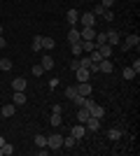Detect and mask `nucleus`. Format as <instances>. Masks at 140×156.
Here are the masks:
<instances>
[{
    "label": "nucleus",
    "mask_w": 140,
    "mask_h": 156,
    "mask_svg": "<svg viewBox=\"0 0 140 156\" xmlns=\"http://www.w3.org/2000/svg\"><path fill=\"white\" fill-rule=\"evenodd\" d=\"M47 147L52 151H59L63 147V135L61 133H52V135H47Z\"/></svg>",
    "instance_id": "obj_1"
},
{
    "label": "nucleus",
    "mask_w": 140,
    "mask_h": 156,
    "mask_svg": "<svg viewBox=\"0 0 140 156\" xmlns=\"http://www.w3.org/2000/svg\"><path fill=\"white\" fill-rule=\"evenodd\" d=\"M119 44H121V49H124V51H128V49H133V47L140 44V37L133 33V35H126V40H124V42H119Z\"/></svg>",
    "instance_id": "obj_2"
},
{
    "label": "nucleus",
    "mask_w": 140,
    "mask_h": 156,
    "mask_svg": "<svg viewBox=\"0 0 140 156\" xmlns=\"http://www.w3.org/2000/svg\"><path fill=\"white\" fill-rule=\"evenodd\" d=\"M80 23L82 28H96V16H93V12H87L80 16Z\"/></svg>",
    "instance_id": "obj_3"
},
{
    "label": "nucleus",
    "mask_w": 140,
    "mask_h": 156,
    "mask_svg": "<svg viewBox=\"0 0 140 156\" xmlns=\"http://www.w3.org/2000/svg\"><path fill=\"white\" fill-rule=\"evenodd\" d=\"M70 135H73L75 140H77V142H80L82 137L87 135V128H84V124H77V126H73V128H70Z\"/></svg>",
    "instance_id": "obj_4"
},
{
    "label": "nucleus",
    "mask_w": 140,
    "mask_h": 156,
    "mask_svg": "<svg viewBox=\"0 0 140 156\" xmlns=\"http://www.w3.org/2000/svg\"><path fill=\"white\" fill-rule=\"evenodd\" d=\"M112 70H114V65H112V61H110V58H103L98 63V72H103V75H110Z\"/></svg>",
    "instance_id": "obj_5"
},
{
    "label": "nucleus",
    "mask_w": 140,
    "mask_h": 156,
    "mask_svg": "<svg viewBox=\"0 0 140 156\" xmlns=\"http://www.w3.org/2000/svg\"><path fill=\"white\" fill-rule=\"evenodd\" d=\"M89 114H91V117H96V119H103V117H105V107L93 103L91 107H89Z\"/></svg>",
    "instance_id": "obj_6"
},
{
    "label": "nucleus",
    "mask_w": 140,
    "mask_h": 156,
    "mask_svg": "<svg viewBox=\"0 0 140 156\" xmlns=\"http://www.w3.org/2000/svg\"><path fill=\"white\" fill-rule=\"evenodd\" d=\"M75 77H77V82H89L93 75L87 70V68H77V70H75Z\"/></svg>",
    "instance_id": "obj_7"
},
{
    "label": "nucleus",
    "mask_w": 140,
    "mask_h": 156,
    "mask_svg": "<svg viewBox=\"0 0 140 156\" xmlns=\"http://www.w3.org/2000/svg\"><path fill=\"white\" fill-rule=\"evenodd\" d=\"M12 89H14V91H26V89H28V82L23 77H14L12 79Z\"/></svg>",
    "instance_id": "obj_8"
},
{
    "label": "nucleus",
    "mask_w": 140,
    "mask_h": 156,
    "mask_svg": "<svg viewBox=\"0 0 140 156\" xmlns=\"http://www.w3.org/2000/svg\"><path fill=\"white\" fill-rule=\"evenodd\" d=\"M75 89H77V93H80V96H91V84H89V82H77V86H75Z\"/></svg>",
    "instance_id": "obj_9"
},
{
    "label": "nucleus",
    "mask_w": 140,
    "mask_h": 156,
    "mask_svg": "<svg viewBox=\"0 0 140 156\" xmlns=\"http://www.w3.org/2000/svg\"><path fill=\"white\" fill-rule=\"evenodd\" d=\"M66 21L70 23V26H77V21H80V12L77 9H68V14H66Z\"/></svg>",
    "instance_id": "obj_10"
},
{
    "label": "nucleus",
    "mask_w": 140,
    "mask_h": 156,
    "mask_svg": "<svg viewBox=\"0 0 140 156\" xmlns=\"http://www.w3.org/2000/svg\"><path fill=\"white\" fill-rule=\"evenodd\" d=\"M84 128H87V130H100V119L89 117L87 121H84Z\"/></svg>",
    "instance_id": "obj_11"
},
{
    "label": "nucleus",
    "mask_w": 140,
    "mask_h": 156,
    "mask_svg": "<svg viewBox=\"0 0 140 156\" xmlns=\"http://www.w3.org/2000/svg\"><path fill=\"white\" fill-rule=\"evenodd\" d=\"M26 100H28L26 91H14V96H12V103L14 105H26Z\"/></svg>",
    "instance_id": "obj_12"
},
{
    "label": "nucleus",
    "mask_w": 140,
    "mask_h": 156,
    "mask_svg": "<svg viewBox=\"0 0 140 156\" xmlns=\"http://www.w3.org/2000/svg\"><path fill=\"white\" fill-rule=\"evenodd\" d=\"M119 42H121V35L117 30H110V33H107V44H110V47H117Z\"/></svg>",
    "instance_id": "obj_13"
},
{
    "label": "nucleus",
    "mask_w": 140,
    "mask_h": 156,
    "mask_svg": "<svg viewBox=\"0 0 140 156\" xmlns=\"http://www.w3.org/2000/svg\"><path fill=\"white\" fill-rule=\"evenodd\" d=\"M0 114H2L5 119L14 117V114H16V105H14V103H9V105H2V112H0Z\"/></svg>",
    "instance_id": "obj_14"
},
{
    "label": "nucleus",
    "mask_w": 140,
    "mask_h": 156,
    "mask_svg": "<svg viewBox=\"0 0 140 156\" xmlns=\"http://www.w3.org/2000/svg\"><path fill=\"white\" fill-rule=\"evenodd\" d=\"M96 49H98V54L103 56V58H110V56L114 54V47H110V44H100V47H96Z\"/></svg>",
    "instance_id": "obj_15"
},
{
    "label": "nucleus",
    "mask_w": 140,
    "mask_h": 156,
    "mask_svg": "<svg viewBox=\"0 0 140 156\" xmlns=\"http://www.w3.org/2000/svg\"><path fill=\"white\" fill-rule=\"evenodd\" d=\"M96 33H98L96 28H82V30H80V37L82 40H96Z\"/></svg>",
    "instance_id": "obj_16"
},
{
    "label": "nucleus",
    "mask_w": 140,
    "mask_h": 156,
    "mask_svg": "<svg viewBox=\"0 0 140 156\" xmlns=\"http://www.w3.org/2000/svg\"><path fill=\"white\" fill-rule=\"evenodd\" d=\"M89 117H91V114H89L87 107H77V124H84Z\"/></svg>",
    "instance_id": "obj_17"
},
{
    "label": "nucleus",
    "mask_w": 140,
    "mask_h": 156,
    "mask_svg": "<svg viewBox=\"0 0 140 156\" xmlns=\"http://www.w3.org/2000/svg\"><path fill=\"white\" fill-rule=\"evenodd\" d=\"M66 40L70 42V44H73V42H80V40H82V37H80V30H77V28H70V30H68V37H66Z\"/></svg>",
    "instance_id": "obj_18"
},
{
    "label": "nucleus",
    "mask_w": 140,
    "mask_h": 156,
    "mask_svg": "<svg viewBox=\"0 0 140 156\" xmlns=\"http://www.w3.org/2000/svg\"><path fill=\"white\" fill-rule=\"evenodd\" d=\"M93 49H96V42H93V40H82V51H89V54H91Z\"/></svg>",
    "instance_id": "obj_19"
},
{
    "label": "nucleus",
    "mask_w": 140,
    "mask_h": 156,
    "mask_svg": "<svg viewBox=\"0 0 140 156\" xmlns=\"http://www.w3.org/2000/svg\"><path fill=\"white\" fill-rule=\"evenodd\" d=\"M121 135H124V133H121V128H117V126L107 130V137H110V140H119Z\"/></svg>",
    "instance_id": "obj_20"
},
{
    "label": "nucleus",
    "mask_w": 140,
    "mask_h": 156,
    "mask_svg": "<svg viewBox=\"0 0 140 156\" xmlns=\"http://www.w3.org/2000/svg\"><path fill=\"white\" fill-rule=\"evenodd\" d=\"M54 47H56V40H54V37H45V35H42V49H54Z\"/></svg>",
    "instance_id": "obj_21"
},
{
    "label": "nucleus",
    "mask_w": 140,
    "mask_h": 156,
    "mask_svg": "<svg viewBox=\"0 0 140 156\" xmlns=\"http://www.w3.org/2000/svg\"><path fill=\"white\" fill-rule=\"evenodd\" d=\"M12 61H9V58H7V56H5V58H0V70H2V72H9V70H12Z\"/></svg>",
    "instance_id": "obj_22"
},
{
    "label": "nucleus",
    "mask_w": 140,
    "mask_h": 156,
    "mask_svg": "<svg viewBox=\"0 0 140 156\" xmlns=\"http://www.w3.org/2000/svg\"><path fill=\"white\" fill-rule=\"evenodd\" d=\"M96 47H100V44H107V33H96Z\"/></svg>",
    "instance_id": "obj_23"
},
{
    "label": "nucleus",
    "mask_w": 140,
    "mask_h": 156,
    "mask_svg": "<svg viewBox=\"0 0 140 156\" xmlns=\"http://www.w3.org/2000/svg\"><path fill=\"white\" fill-rule=\"evenodd\" d=\"M49 121H52L54 128H59V126L63 124V117H61V114H56V112H52V119H49Z\"/></svg>",
    "instance_id": "obj_24"
},
{
    "label": "nucleus",
    "mask_w": 140,
    "mask_h": 156,
    "mask_svg": "<svg viewBox=\"0 0 140 156\" xmlns=\"http://www.w3.org/2000/svg\"><path fill=\"white\" fill-rule=\"evenodd\" d=\"M42 68H45V70H52V68H54V58H52V56H42Z\"/></svg>",
    "instance_id": "obj_25"
},
{
    "label": "nucleus",
    "mask_w": 140,
    "mask_h": 156,
    "mask_svg": "<svg viewBox=\"0 0 140 156\" xmlns=\"http://www.w3.org/2000/svg\"><path fill=\"white\" fill-rule=\"evenodd\" d=\"M75 144H77V140H75L73 135H68V137H63V147H66V149H73Z\"/></svg>",
    "instance_id": "obj_26"
},
{
    "label": "nucleus",
    "mask_w": 140,
    "mask_h": 156,
    "mask_svg": "<svg viewBox=\"0 0 140 156\" xmlns=\"http://www.w3.org/2000/svg\"><path fill=\"white\" fill-rule=\"evenodd\" d=\"M31 47H33V51H40V49H42V35H35Z\"/></svg>",
    "instance_id": "obj_27"
},
{
    "label": "nucleus",
    "mask_w": 140,
    "mask_h": 156,
    "mask_svg": "<svg viewBox=\"0 0 140 156\" xmlns=\"http://www.w3.org/2000/svg\"><path fill=\"white\" fill-rule=\"evenodd\" d=\"M70 51H73V56H82V40H80V42H73Z\"/></svg>",
    "instance_id": "obj_28"
},
{
    "label": "nucleus",
    "mask_w": 140,
    "mask_h": 156,
    "mask_svg": "<svg viewBox=\"0 0 140 156\" xmlns=\"http://www.w3.org/2000/svg\"><path fill=\"white\" fill-rule=\"evenodd\" d=\"M35 144H38V147H47V135L38 133V135H35Z\"/></svg>",
    "instance_id": "obj_29"
},
{
    "label": "nucleus",
    "mask_w": 140,
    "mask_h": 156,
    "mask_svg": "<svg viewBox=\"0 0 140 156\" xmlns=\"http://www.w3.org/2000/svg\"><path fill=\"white\" fill-rule=\"evenodd\" d=\"M12 154H14V147L9 142H5L2 144V156H12Z\"/></svg>",
    "instance_id": "obj_30"
},
{
    "label": "nucleus",
    "mask_w": 140,
    "mask_h": 156,
    "mask_svg": "<svg viewBox=\"0 0 140 156\" xmlns=\"http://www.w3.org/2000/svg\"><path fill=\"white\" fill-rule=\"evenodd\" d=\"M77 58H80V56H77ZM91 63H93V61L89 58V56H82V58H80V68H87V70H89V65H91Z\"/></svg>",
    "instance_id": "obj_31"
},
{
    "label": "nucleus",
    "mask_w": 140,
    "mask_h": 156,
    "mask_svg": "<svg viewBox=\"0 0 140 156\" xmlns=\"http://www.w3.org/2000/svg\"><path fill=\"white\" fill-rule=\"evenodd\" d=\"M103 14H105V7H103V5H100V2H98V5L93 7V16L98 19V16H103Z\"/></svg>",
    "instance_id": "obj_32"
},
{
    "label": "nucleus",
    "mask_w": 140,
    "mask_h": 156,
    "mask_svg": "<svg viewBox=\"0 0 140 156\" xmlns=\"http://www.w3.org/2000/svg\"><path fill=\"white\" fill-rule=\"evenodd\" d=\"M121 77H124V79H133V77H135V72L131 70V68H124V70H121Z\"/></svg>",
    "instance_id": "obj_33"
},
{
    "label": "nucleus",
    "mask_w": 140,
    "mask_h": 156,
    "mask_svg": "<svg viewBox=\"0 0 140 156\" xmlns=\"http://www.w3.org/2000/svg\"><path fill=\"white\" fill-rule=\"evenodd\" d=\"M75 96H77V89H75V86H68V89H66V98H68V100H73Z\"/></svg>",
    "instance_id": "obj_34"
},
{
    "label": "nucleus",
    "mask_w": 140,
    "mask_h": 156,
    "mask_svg": "<svg viewBox=\"0 0 140 156\" xmlns=\"http://www.w3.org/2000/svg\"><path fill=\"white\" fill-rule=\"evenodd\" d=\"M89 58H91L93 63H100V61H103V56H100V54H98V49H93V51H91V56H89Z\"/></svg>",
    "instance_id": "obj_35"
},
{
    "label": "nucleus",
    "mask_w": 140,
    "mask_h": 156,
    "mask_svg": "<svg viewBox=\"0 0 140 156\" xmlns=\"http://www.w3.org/2000/svg\"><path fill=\"white\" fill-rule=\"evenodd\" d=\"M45 68H42V65H33V75H38V77H42V75H45Z\"/></svg>",
    "instance_id": "obj_36"
},
{
    "label": "nucleus",
    "mask_w": 140,
    "mask_h": 156,
    "mask_svg": "<svg viewBox=\"0 0 140 156\" xmlns=\"http://www.w3.org/2000/svg\"><path fill=\"white\" fill-rule=\"evenodd\" d=\"M112 19H114L112 9H105V14H103V21H112Z\"/></svg>",
    "instance_id": "obj_37"
},
{
    "label": "nucleus",
    "mask_w": 140,
    "mask_h": 156,
    "mask_svg": "<svg viewBox=\"0 0 140 156\" xmlns=\"http://www.w3.org/2000/svg\"><path fill=\"white\" fill-rule=\"evenodd\" d=\"M131 70H133L135 75H140V61H138V58L133 61V65H131Z\"/></svg>",
    "instance_id": "obj_38"
},
{
    "label": "nucleus",
    "mask_w": 140,
    "mask_h": 156,
    "mask_svg": "<svg viewBox=\"0 0 140 156\" xmlns=\"http://www.w3.org/2000/svg\"><path fill=\"white\" fill-rule=\"evenodd\" d=\"M114 2H117V0H100V5L105 7V9H110V7H112Z\"/></svg>",
    "instance_id": "obj_39"
},
{
    "label": "nucleus",
    "mask_w": 140,
    "mask_h": 156,
    "mask_svg": "<svg viewBox=\"0 0 140 156\" xmlns=\"http://www.w3.org/2000/svg\"><path fill=\"white\" fill-rule=\"evenodd\" d=\"M77 68H80V58H73L70 61V70H77Z\"/></svg>",
    "instance_id": "obj_40"
},
{
    "label": "nucleus",
    "mask_w": 140,
    "mask_h": 156,
    "mask_svg": "<svg viewBox=\"0 0 140 156\" xmlns=\"http://www.w3.org/2000/svg\"><path fill=\"white\" fill-rule=\"evenodd\" d=\"M5 47H7V40L2 37V35H0V49H5Z\"/></svg>",
    "instance_id": "obj_41"
},
{
    "label": "nucleus",
    "mask_w": 140,
    "mask_h": 156,
    "mask_svg": "<svg viewBox=\"0 0 140 156\" xmlns=\"http://www.w3.org/2000/svg\"><path fill=\"white\" fill-rule=\"evenodd\" d=\"M2 144H5V137H2V135H0V147H2Z\"/></svg>",
    "instance_id": "obj_42"
},
{
    "label": "nucleus",
    "mask_w": 140,
    "mask_h": 156,
    "mask_svg": "<svg viewBox=\"0 0 140 156\" xmlns=\"http://www.w3.org/2000/svg\"><path fill=\"white\" fill-rule=\"evenodd\" d=\"M0 156H2V147H0Z\"/></svg>",
    "instance_id": "obj_43"
},
{
    "label": "nucleus",
    "mask_w": 140,
    "mask_h": 156,
    "mask_svg": "<svg viewBox=\"0 0 140 156\" xmlns=\"http://www.w3.org/2000/svg\"><path fill=\"white\" fill-rule=\"evenodd\" d=\"M0 35H2V26H0Z\"/></svg>",
    "instance_id": "obj_44"
},
{
    "label": "nucleus",
    "mask_w": 140,
    "mask_h": 156,
    "mask_svg": "<svg viewBox=\"0 0 140 156\" xmlns=\"http://www.w3.org/2000/svg\"><path fill=\"white\" fill-rule=\"evenodd\" d=\"M131 2H135V0H131Z\"/></svg>",
    "instance_id": "obj_45"
}]
</instances>
